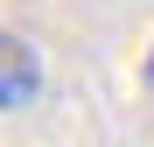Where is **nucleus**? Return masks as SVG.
Segmentation results:
<instances>
[{"label": "nucleus", "mask_w": 154, "mask_h": 147, "mask_svg": "<svg viewBox=\"0 0 154 147\" xmlns=\"http://www.w3.org/2000/svg\"><path fill=\"white\" fill-rule=\"evenodd\" d=\"M147 84H154V63H147Z\"/></svg>", "instance_id": "nucleus-2"}, {"label": "nucleus", "mask_w": 154, "mask_h": 147, "mask_svg": "<svg viewBox=\"0 0 154 147\" xmlns=\"http://www.w3.org/2000/svg\"><path fill=\"white\" fill-rule=\"evenodd\" d=\"M0 49H7V56H0V105H7V112H21V105L35 98V84H42V70H35V42L7 35Z\"/></svg>", "instance_id": "nucleus-1"}]
</instances>
